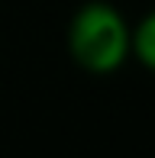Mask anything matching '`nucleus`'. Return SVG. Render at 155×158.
I'll return each mask as SVG.
<instances>
[{
  "instance_id": "1",
  "label": "nucleus",
  "mask_w": 155,
  "mask_h": 158,
  "mask_svg": "<svg viewBox=\"0 0 155 158\" xmlns=\"http://www.w3.org/2000/svg\"><path fill=\"white\" fill-rule=\"evenodd\" d=\"M129 29L110 0H87L68 23V55L90 74H113L129 61Z\"/></svg>"
},
{
  "instance_id": "2",
  "label": "nucleus",
  "mask_w": 155,
  "mask_h": 158,
  "mask_svg": "<svg viewBox=\"0 0 155 158\" xmlns=\"http://www.w3.org/2000/svg\"><path fill=\"white\" fill-rule=\"evenodd\" d=\"M129 58H136L145 71H155V10L129 29Z\"/></svg>"
}]
</instances>
